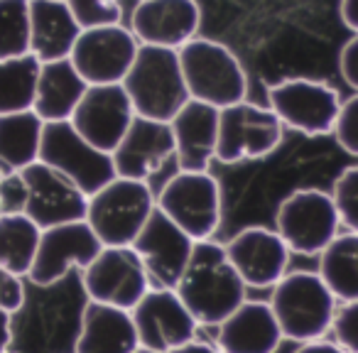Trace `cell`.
Returning <instances> with one entry per match:
<instances>
[{
    "mask_svg": "<svg viewBox=\"0 0 358 353\" xmlns=\"http://www.w3.org/2000/svg\"><path fill=\"white\" fill-rule=\"evenodd\" d=\"M174 289L199 326H219L248 299V287L231 265L226 248L214 240H196Z\"/></svg>",
    "mask_w": 358,
    "mask_h": 353,
    "instance_id": "obj_1",
    "label": "cell"
},
{
    "mask_svg": "<svg viewBox=\"0 0 358 353\" xmlns=\"http://www.w3.org/2000/svg\"><path fill=\"white\" fill-rule=\"evenodd\" d=\"M270 292L273 294L268 302L285 338L304 343L324 338L331 331L338 299L324 284L319 273L312 270L285 273Z\"/></svg>",
    "mask_w": 358,
    "mask_h": 353,
    "instance_id": "obj_2",
    "label": "cell"
},
{
    "mask_svg": "<svg viewBox=\"0 0 358 353\" xmlns=\"http://www.w3.org/2000/svg\"><path fill=\"white\" fill-rule=\"evenodd\" d=\"M45 120L35 110L0 115V172H22L40 159Z\"/></svg>",
    "mask_w": 358,
    "mask_h": 353,
    "instance_id": "obj_26",
    "label": "cell"
},
{
    "mask_svg": "<svg viewBox=\"0 0 358 353\" xmlns=\"http://www.w3.org/2000/svg\"><path fill=\"white\" fill-rule=\"evenodd\" d=\"M338 71L343 81L358 94V35H353L338 52Z\"/></svg>",
    "mask_w": 358,
    "mask_h": 353,
    "instance_id": "obj_37",
    "label": "cell"
},
{
    "mask_svg": "<svg viewBox=\"0 0 358 353\" xmlns=\"http://www.w3.org/2000/svg\"><path fill=\"white\" fill-rule=\"evenodd\" d=\"M285 125L268 106L250 103L248 99L219 108V143L216 159L226 164L243 159H263L280 147Z\"/></svg>",
    "mask_w": 358,
    "mask_h": 353,
    "instance_id": "obj_10",
    "label": "cell"
},
{
    "mask_svg": "<svg viewBox=\"0 0 358 353\" xmlns=\"http://www.w3.org/2000/svg\"><path fill=\"white\" fill-rule=\"evenodd\" d=\"M334 341L348 353H358V299L341 302L331 324Z\"/></svg>",
    "mask_w": 358,
    "mask_h": 353,
    "instance_id": "obj_34",
    "label": "cell"
},
{
    "mask_svg": "<svg viewBox=\"0 0 358 353\" xmlns=\"http://www.w3.org/2000/svg\"><path fill=\"white\" fill-rule=\"evenodd\" d=\"M27 185L22 172H8L0 177V216L6 214H25Z\"/></svg>",
    "mask_w": 358,
    "mask_h": 353,
    "instance_id": "obj_35",
    "label": "cell"
},
{
    "mask_svg": "<svg viewBox=\"0 0 358 353\" xmlns=\"http://www.w3.org/2000/svg\"><path fill=\"white\" fill-rule=\"evenodd\" d=\"M155 201L162 214H167L194 240H211L221 226L224 194L219 180L209 169H179L164 182Z\"/></svg>",
    "mask_w": 358,
    "mask_h": 353,
    "instance_id": "obj_6",
    "label": "cell"
},
{
    "mask_svg": "<svg viewBox=\"0 0 358 353\" xmlns=\"http://www.w3.org/2000/svg\"><path fill=\"white\" fill-rule=\"evenodd\" d=\"M329 194L334 199L341 226L358 233V164H351L338 174Z\"/></svg>",
    "mask_w": 358,
    "mask_h": 353,
    "instance_id": "obj_31",
    "label": "cell"
},
{
    "mask_svg": "<svg viewBox=\"0 0 358 353\" xmlns=\"http://www.w3.org/2000/svg\"><path fill=\"white\" fill-rule=\"evenodd\" d=\"M201 8L196 0H140L130 32L140 45L179 50L199 35Z\"/></svg>",
    "mask_w": 358,
    "mask_h": 353,
    "instance_id": "obj_19",
    "label": "cell"
},
{
    "mask_svg": "<svg viewBox=\"0 0 358 353\" xmlns=\"http://www.w3.org/2000/svg\"><path fill=\"white\" fill-rule=\"evenodd\" d=\"M155 209L157 201L148 182L115 174L89 196L84 219L101 245H130Z\"/></svg>",
    "mask_w": 358,
    "mask_h": 353,
    "instance_id": "obj_5",
    "label": "cell"
},
{
    "mask_svg": "<svg viewBox=\"0 0 358 353\" xmlns=\"http://www.w3.org/2000/svg\"><path fill=\"white\" fill-rule=\"evenodd\" d=\"M169 353H221V348L216 346V343H206V341H199V338H192L189 343L174 348V351H169Z\"/></svg>",
    "mask_w": 358,
    "mask_h": 353,
    "instance_id": "obj_41",
    "label": "cell"
},
{
    "mask_svg": "<svg viewBox=\"0 0 358 353\" xmlns=\"http://www.w3.org/2000/svg\"><path fill=\"white\" fill-rule=\"evenodd\" d=\"M40 162L55 167L64 177H69L86 196L99 192L115 177L113 157L96 145H91L71 120L45 123L40 145Z\"/></svg>",
    "mask_w": 358,
    "mask_h": 353,
    "instance_id": "obj_9",
    "label": "cell"
},
{
    "mask_svg": "<svg viewBox=\"0 0 358 353\" xmlns=\"http://www.w3.org/2000/svg\"><path fill=\"white\" fill-rule=\"evenodd\" d=\"M25 304V282L20 275L8 273L6 268H0V309H6L10 314H17Z\"/></svg>",
    "mask_w": 358,
    "mask_h": 353,
    "instance_id": "obj_36",
    "label": "cell"
},
{
    "mask_svg": "<svg viewBox=\"0 0 358 353\" xmlns=\"http://www.w3.org/2000/svg\"><path fill=\"white\" fill-rule=\"evenodd\" d=\"M177 55L189 99L226 108L248 96V74L226 45L196 35Z\"/></svg>",
    "mask_w": 358,
    "mask_h": 353,
    "instance_id": "obj_4",
    "label": "cell"
},
{
    "mask_svg": "<svg viewBox=\"0 0 358 353\" xmlns=\"http://www.w3.org/2000/svg\"><path fill=\"white\" fill-rule=\"evenodd\" d=\"M0 177H3V172H0Z\"/></svg>",
    "mask_w": 358,
    "mask_h": 353,
    "instance_id": "obj_43",
    "label": "cell"
},
{
    "mask_svg": "<svg viewBox=\"0 0 358 353\" xmlns=\"http://www.w3.org/2000/svg\"><path fill=\"white\" fill-rule=\"evenodd\" d=\"M268 108L285 128L307 138H322L334 133L341 96L327 81L292 76L268 86Z\"/></svg>",
    "mask_w": 358,
    "mask_h": 353,
    "instance_id": "obj_8",
    "label": "cell"
},
{
    "mask_svg": "<svg viewBox=\"0 0 358 353\" xmlns=\"http://www.w3.org/2000/svg\"><path fill=\"white\" fill-rule=\"evenodd\" d=\"M169 128L179 169L204 172L211 167L219 143V108L189 99L169 120Z\"/></svg>",
    "mask_w": 358,
    "mask_h": 353,
    "instance_id": "obj_21",
    "label": "cell"
},
{
    "mask_svg": "<svg viewBox=\"0 0 358 353\" xmlns=\"http://www.w3.org/2000/svg\"><path fill=\"white\" fill-rule=\"evenodd\" d=\"M42 229L25 214L0 216V268L27 278L37 253Z\"/></svg>",
    "mask_w": 358,
    "mask_h": 353,
    "instance_id": "obj_28",
    "label": "cell"
},
{
    "mask_svg": "<svg viewBox=\"0 0 358 353\" xmlns=\"http://www.w3.org/2000/svg\"><path fill=\"white\" fill-rule=\"evenodd\" d=\"M248 289H273L289 268V248L275 229L248 226L224 245Z\"/></svg>",
    "mask_w": 358,
    "mask_h": 353,
    "instance_id": "obj_18",
    "label": "cell"
},
{
    "mask_svg": "<svg viewBox=\"0 0 358 353\" xmlns=\"http://www.w3.org/2000/svg\"><path fill=\"white\" fill-rule=\"evenodd\" d=\"M103 248L86 219L42 229L37 253L27 280L37 287H52L69 275V270H84Z\"/></svg>",
    "mask_w": 358,
    "mask_h": 353,
    "instance_id": "obj_14",
    "label": "cell"
},
{
    "mask_svg": "<svg viewBox=\"0 0 358 353\" xmlns=\"http://www.w3.org/2000/svg\"><path fill=\"white\" fill-rule=\"evenodd\" d=\"M140 348L130 309L86 302L81 312L74 353H135Z\"/></svg>",
    "mask_w": 358,
    "mask_h": 353,
    "instance_id": "obj_23",
    "label": "cell"
},
{
    "mask_svg": "<svg viewBox=\"0 0 358 353\" xmlns=\"http://www.w3.org/2000/svg\"><path fill=\"white\" fill-rule=\"evenodd\" d=\"M30 55V0H0V59Z\"/></svg>",
    "mask_w": 358,
    "mask_h": 353,
    "instance_id": "obj_30",
    "label": "cell"
},
{
    "mask_svg": "<svg viewBox=\"0 0 358 353\" xmlns=\"http://www.w3.org/2000/svg\"><path fill=\"white\" fill-rule=\"evenodd\" d=\"M331 135L341 145V150H346L348 154L358 157V94L341 101V108H338Z\"/></svg>",
    "mask_w": 358,
    "mask_h": 353,
    "instance_id": "obj_33",
    "label": "cell"
},
{
    "mask_svg": "<svg viewBox=\"0 0 358 353\" xmlns=\"http://www.w3.org/2000/svg\"><path fill=\"white\" fill-rule=\"evenodd\" d=\"M135 353H157V351H150V348H143V346H140V348H138V351H135Z\"/></svg>",
    "mask_w": 358,
    "mask_h": 353,
    "instance_id": "obj_42",
    "label": "cell"
},
{
    "mask_svg": "<svg viewBox=\"0 0 358 353\" xmlns=\"http://www.w3.org/2000/svg\"><path fill=\"white\" fill-rule=\"evenodd\" d=\"M338 13H341L343 25H346L353 35H358V0H341Z\"/></svg>",
    "mask_w": 358,
    "mask_h": 353,
    "instance_id": "obj_39",
    "label": "cell"
},
{
    "mask_svg": "<svg viewBox=\"0 0 358 353\" xmlns=\"http://www.w3.org/2000/svg\"><path fill=\"white\" fill-rule=\"evenodd\" d=\"M84 292L91 302L133 309L145 297L152 280L133 245H103L81 270Z\"/></svg>",
    "mask_w": 358,
    "mask_h": 353,
    "instance_id": "obj_11",
    "label": "cell"
},
{
    "mask_svg": "<svg viewBox=\"0 0 358 353\" xmlns=\"http://www.w3.org/2000/svg\"><path fill=\"white\" fill-rule=\"evenodd\" d=\"M319 278L341 302L358 299V233L338 231V236L317 255Z\"/></svg>",
    "mask_w": 358,
    "mask_h": 353,
    "instance_id": "obj_27",
    "label": "cell"
},
{
    "mask_svg": "<svg viewBox=\"0 0 358 353\" xmlns=\"http://www.w3.org/2000/svg\"><path fill=\"white\" fill-rule=\"evenodd\" d=\"M81 30L66 0H30V55L40 62L66 59Z\"/></svg>",
    "mask_w": 358,
    "mask_h": 353,
    "instance_id": "obj_24",
    "label": "cell"
},
{
    "mask_svg": "<svg viewBox=\"0 0 358 353\" xmlns=\"http://www.w3.org/2000/svg\"><path fill=\"white\" fill-rule=\"evenodd\" d=\"M22 180L27 185L25 216L40 229L69 224L86 216L89 196L55 167L37 159L22 169Z\"/></svg>",
    "mask_w": 358,
    "mask_h": 353,
    "instance_id": "obj_15",
    "label": "cell"
},
{
    "mask_svg": "<svg viewBox=\"0 0 358 353\" xmlns=\"http://www.w3.org/2000/svg\"><path fill=\"white\" fill-rule=\"evenodd\" d=\"M40 64L32 55L0 59V115L32 110Z\"/></svg>",
    "mask_w": 358,
    "mask_h": 353,
    "instance_id": "obj_29",
    "label": "cell"
},
{
    "mask_svg": "<svg viewBox=\"0 0 358 353\" xmlns=\"http://www.w3.org/2000/svg\"><path fill=\"white\" fill-rule=\"evenodd\" d=\"M294 353H348V351L338 346L336 341H327V336H324V338H314V341L299 343Z\"/></svg>",
    "mask_w": 358,
    "mask_h": 353,
    "instance_id": "obj_38",
    "label": "cell"
},
{
    "mask_svg": "<svg viewBox=\"0 0 358 353\" xmlns=\"http://www.w3.org/2000/svg\"><path fill=\"white\" fill-rule=\"evenodd\" d=\"M128 94L135 115L152 120H172L182 106L189 101L179 66L177 50L140 45L125 79L120 81Z\"/></svg>",
    "mask_w": 358,
    "mask_h": 353,
    "instance_id": "obj_3",
    "label": "cell"
},
{
    "mask_svg": "<svg viewBox=\"0 0 358 353\" xmlns=\"http://www.w3.org/2000/svg\"><path fill=\"white\" fill-rule=\"evenodd\" d=\"M216 329L221 353H275L285 341L270 302L258 299H245Z\"/></svg>",
    "mask_w": 358,
    "mask_h": 353,
    "instance_id": "obj_22",
    "label": "cell"
},
{
    "mask_svg": "<svg viewBox=\"0 0 358 353\" xmlns=\"http://www.w3.org/2000/svg\"><path fill=\"white\" fill-rule=\"evenodd\" d=\"M81 27H101L123 22V0H66Z\"/></svg>",
    "mask_w": 358,
    "mask_h": 353,
    "instance_id": "obj_32",
    "label": "cell"
},
{
    "mask_svg": "<svg viewBox=\"0 0 358 353\" xmlns=\"http://www.w3.org/2000/svg\"><path fill=\"white\" fill-rule=\"evenodd\" d=\"M130 314H133L140 346L157 353H169L185 346L192 338H196L199 331V324L192 317L187 304L179 299L174 287L152 284L145 297L130 309Z\"/></svg>",
    "mask_w": 358,
    "mask_h": 353,
    "instance_id": "obj_12",
    "label": "cell"
},
{
    "mask_svg": "<svg viewBox=\"0 0 358 353\" xmlns=\"http://www.w3.org/2000/svg\"><path fill=\"white\" fill-rule=\"evenodd\" d=\"M13 341V314L0 309V353H8Z\"/></svg>",
    "mask_w": 358,
    "mask_h": 353,
    "instance_id": "obj_40",
    "label": "cell"
},
{
    "mask_svg": "<svg viewBox=\"0 0 358 353\" xmlns=\"http://www.w3.org/2000/svg\"><path fill=\"white\" fill-rule=\"evenodd\" d=\"M8 353H10V351H8Z\"/></svg>",
    "mask_w": 358,
    "mask_h": 353,
    "instance_id": "obj_44",
    "label": "cell"
},
{
    "mask_svg": "<svg viewBox=\"0 0 358 353\" xmlns=\"http://www.w3.org/2000/svg\"><path fill=\"white\" fill-rule=\"evenodd\" d=\"M275 231L285 240L289 253L319 255L341 231L331 194L317 187L294 189L280 201Z\"/></svg>",
    "mask_w": 358,
    "mask_h": 353,
    "instance_id": "obj_7",
    "label": "cell"
},
{
    "mask_svg": "<svg viewBox=\"0 0 358 353\" xmlns=\"http://www.w3.org/2000/svg\"><path fill=\"white\" fill-rule=\"evenodd\" d=\"M135 118L123 84H94L71 113V125L103 152H113Z\"/></svg>",
    "mask_w": 358,
    "mask_h": 353,
    "instance_id": "obj_17",
    "label": "cell"
},
{
    "mask_svg": "<svg viewBox=\"0 0 358 353\" xmlns=\"http://www.w3.org/2000/svg\"><path fill=\"white\" fill-rule=\"evenodd\" d=\"M130 245L145 263L152 284L174 287L194 253L196 240L179 229L167 214L155 209Z\"/></svg>",
    "mask_w": 358,
    "mask_h": 353,
    "instance_id": "obj_16",
    "label": "cell"
},
{
    "mask_svg": "<svg viewBox=\"0 0 358 353\" xmlns=\"http://www.w3.org/2000/svg\"><path fill=\"white\" fill-rule=\"evenodd\" d=\"M110 157L118 177L148 182V177L157 174L167 159L174 157L172 128L167 120L135 115Z\"/></svg>",
    "mask_w": 358,
    "mask_h": 353,
    "instance_id": "obj_20",
    "label": "cell"
},
{
    "mask_svg": "<svg viewBox=\"0 0 358 353\" xmlns=\"http://www.w3.org/2000/svg\"><path fill=\"white\" fill-rule=\"evenodd\" d=\"M138 50L140 42L135 40L130 27L118 22V25L81 30L69 59L89 86L120 84L128 74Z\"/></svg>",
    "mask_w": 358,
    "mask_h": 353,
    "instance_id": "obj_13",
    "label": "cell"
},
{
    "mask_svg": "<svg viewBox=\"0 0 358 353\" xmlns=\"http://www.w3.org/2000/svg\"><path fill=\"white\" fill-rule=\"evenodd\" d=\"M86 89H89V84L76 71V66L71 64L69 57L66 59L42 62L32 110L45 123L69 120L71 113L76 110V106H79L81 96L86 94Z\"/></svg>",
    "mask_w": 358,
    "mask_h": 353,
    "instance_id": "obj_25",
    "label": "cell"
}]
</instances>
